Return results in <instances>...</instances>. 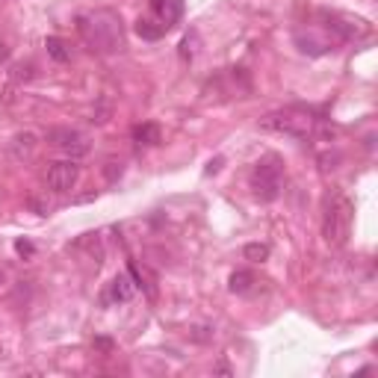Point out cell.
<instances>
[{"mask_svg": "<svg viewBox=\"0 0 378 378\" xmlns=\"http://www.w3.org/2000/svg\"><path fill=\"white\" fill-rule=\"evenodd\" d=\"M80 36L86 38V45H92V51H118L125 48L122 38V21L112 12H95V15H83L80 18Z\"/></svg>", "mask_w": 378, "mask_h": 378, "instance_id": "1", "label": "cell"}, {"mask_svg": "<svg viewBox=\"0 0 378 378\" xmlns=\"http://www.w3.org/2000/svg\"><path fill=\"white\" fill-rule=\"evenodd\" d=\"M352 219H355V204L343 192H334L325 201L322 213V236L328 246H346L352 233Z\"/></svg>", "mask_w": 378, "mask_h": 378, "instance_id": "2", "label": "cell"}, {"mask_svg": "<svg viewBox=\"0 0 378 378\" xmlns=\"http://www.w3.org/2000/svg\"><path fill=\"white\" fill-rule=\"evenodd\" d=\"M263 130H275V133H287L295 139H308L316 130V118H310L302 110H281V112H272L261 122Z\"/></svg>", "mask_w": 378, "mask_h": 378, "instance_id": "3", "label": "cell"}, {"mask_svg": "<svg viewBox=\"0 0 378 378\" xmlns=\"http://www.w3.org/2000/svg\"><path fill=\"white\" fill-rule=\"evenodd\" d=\"M281 184H284V177H281L278 160H263L251 169V192H254L257 201L272 204L275 198L281 195Z\"/></svg>", "mask_w": 378, "mask_h": 378, "instance_id": "4", "label": "cell"}, {"mask_svg": "<svg viewBox=\"0 0 378 378\" xmlns=\"http://www.w3.org/2000/svg\"><path fill=\"white\" fill-rule=\"evenodd\" d=\"M77 181H80V166H77V160H59V163H51L48 172H45V184L51 192L56 195H65L77 187Z\"/></svg>", "mask_w": 378, "mask_h": 378, "instance_id": "5", "label": "cell"}, {"mask_svg": "<svg viewBox=\"0 0 378 378\" xmlns=\"http://www.w3.org/2000/svg\"><path fill=\"white\" fill-rule=\"evenodd\" d=\"M48 139L53 142L56 151H63V154H65V160H80V157L89 154V139H86L80 130L59 127V130H51Z\"/></svg>", "mask_w": 378, "mask_h": 378, "instance_id": "6", "label": "cell"}, {"mask_svg": "<svg viewBox=\"0 0 378 378\" xmlns=\"http://www.w3.org/2000/svg\"><path fill=\"white\" fill-rule=\"evenodd\" d=\"M181 15H184V0H151V18L166 33L181 21Z\"/></svg>", "mask_w": 378, "mask_h": 378, "instance_id": "7", "label": "cell"}, {"mask_svg": "<svg viewBox=\"0 0 378 378\" xmlns=\"http://www.w3.org/2000/svg\"><path fill=\"white\" fill-rule=\"evenodd\" d=\"M136 295V284L130 275H115L107 293H104V305H127L130 298Z\"/></svg>", "mask_w": 378, "mask_h": 378, "instance_id": "8", "label": "cell"}, {"mask_svg": "<svg viewBox=\"0 0 378 378\" xmlns=\"http://www.w3.org/2000/svg\"><path fill=\"white\" fill-rule=\"evenodd\" d=\"M160 139H163V130H160V125H154V122H145V125L133 127V142H139V145H160Z\"/></svg>", "mask_w": 378, "mask_h": 378, "instance_id": "9", "label": "cell"}, {"mask_svg": "<svg viewBox=\"0 0 378 378\" xmlns=\"http://www.w3.org/2000/svg\"><path fill=\"white\" fill-rule=\"evenodd\" d=\"M254 284H257L254 272H246V269H236V272L228 278V290L236 293V295H248V293L254 290Z\"/></svg>", "mask_w": 378, "mask_h": 378, "instance_id": "10", "label": "cell"}, {"mask_svg": "<svg viewBox=\"0 0 378 378\" xmlns=\"http://www.w3.org/2000/svg\"><path fill=\"white\" fill-rule=\"evenodd\" d=\"M33 151H36V136H33L30 130L18 133L12 142H9V154L15 157V160H24V157H30Z\"/></svg>", "mask_w": 378, "mask_h": 378, "instance_id": "11", "label": "cell"}, {"mask_svg": "<svg viewBox=\"0 0 378 378\" xmlns=\"http://www.w3.org/2000/svg\"><path fill=\"white\" fill-rule=\"evenodd\" d=\"M45 48H48V56L56 59V63H68V59H71V48L59 36H51L48 42H45Z\"/></svg>", "mask_w": 378, "mask_h": 378, "instance_id": "12", "label": "cell"}, {"mask_svg": "<svg viewBox=\"0 0 378 378\" xmlns=\"http://www.w3.org/2000/svg\"><path fill=\"white\" fill-rule=\"evenodd\" d=\"M136 30H139V36H142V38H151V42H154V38H160V36L166 33V30H163L160 24L154 21V18H139Z\"/></svg>", "mask_w": 378, "mask_h": 378, "instance_id": "13", "label": "cell"}, {"mask_svg": "<svg viewBox=\"0 0 378 378\" xmlns=\"http://www.w3.org/2000/svg\"><path fill=\"white\" fill-rule=\"evenodd\" d=\"M243 254L248 257L251 263H263L266 257H269V246H263V243H248V246L243 248Z\"/></svg>", "mask_w": 378, "mask_h": 378, "instance_id": "14", "label": "cell"}, {"mask_svg": "<svg viewBox=\"0 0 378 378\" xmlns=\"http://www.w3.org/2000/svg\"><path fill=\"white\" fill-rule=\"evenodd\" d=\"M195 45H198V33H189L184 42H181V56L184 59H192L195 56Z\"/></svg>", "mask_w": 378, "mask_h": 378, "instance_id": "15", "label": "cell"}, {"mask_svg": "<svg viewBox=\"0 0 378 378\" xmlns=\"http://www.w3.org/2000/svg\"><path fill=\"white\" fill-rule=\"evenodd\" d=\"M30 207H33L38 216H48V213L53 210V204H51V201H45V198H30Z\"/></svg>", "mask_w": 378, "mask_h": 378, "instance_id": "16", "label": "cell"}, {"mask_svg": "<svg viewBox=\"0 0 378 378\" xmlns=\"http://www.w3.org/2000/svg\"><path fill=\"white\" fill-rule=\"evenodd\" d=\"M122 163H115V160H110L107 163V169H104V174H107V181H115V177H122Z\"/></svg>", "mask_w": 378, "mask_h": 378, "instance_id": "17", "label": "cell"}, {"mask_svg": "<svg viewBox=\"0 0 378 378\" xmlns=\"http://www.w3.org/2000/svg\"><path fill=\"white\" fill-rule=\"evenodd\" d=\"M15 248H18V254H33V246L30 243H15Z\"/></svg>", "mask_w": 378, "mask_h": 378, "instance_id": "18", "label": "cell"}, {"mask_svg": "<svg viewBox=\"0 0 378 378\" xmlns=\"http://www.w3.org/2000/svg\"><path fill=\"white\" fill-rule=\"evenodd\" d=\"M0 281H4V275H0Z\"/></svg>", "mask_w": 378, "mask_h": 378, "instance_id": "19", "label": "cell"}]
</instances>
